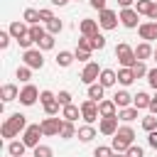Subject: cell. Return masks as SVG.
I'll use <instances>...</instances> for the list:
<instances>
[{
	"instance_id": "1",
	"label": "cell",
	"mask_w": 157,
	"mask_h": 157,
	"mask_svg": "<svg viewBox=\"0 0 157 157\" xmlns=\"http://www.w3.org/2000/svg\"><path fill=\"white\" fill-rule=\"evenodd\" d=\"M20 130H27V118H25L22 113H12V115L2 123L0 135H2L5 140H12V137H17V135H20Z\"/></svg>"
},
{
	"instance_id": "2",
	"label": "cell",
	"mask_w": 157,
	"mask_h": 157,
	"mask_svg": "<svg viewBox=\"0 0 157 157\" xmlns=\"http://www.w3.org/2000/svg\"><path fill=\"white\" fill-rule=\"evenodd\" d=\"M115 59L120 61V66H128V69H132V66L137 64L135 49H132L130 44H125V42H120V44L115 47Z\"/></svg>"
},
{
	"instance_id": "3",
	"label": "cell",
	"mask_w": 157,
	"mask_h": 157,
	"mask_svg": "<svg viewBox=\"0 0 157 157\" xmlns=\"http://www.w3.org/2000/svg\"><path fill=\"white\" fill-rule=\"evenodd\" d=\"M118 17H120V25H123V27H128V29H135V27H140V25H137V20H140V12H137L135 7H120Z\"/></svg>"
},
{
	"instance_id": "4",
	"label": "cell",
	"mask_w": 157,
	"mask_h": 157,
	"mask_svg": "<svg viewBox=\"0 0 157 157\" xmlns=\"http://www.w3.org/2000/svg\"><path fill=\"white\" fill-rule=\"evenodd\" d=\"M44 135V130H42V123H34V125H27V130H25V135H22V140H25V145L27 147H37L39 145V137Z\"/></svg>"
},
{
	"instance_id": "5",
	"label": "cell",
	"mask_w": 157,
	"mask_h": 157,
	"mask_svg": "<svg viewBox=\"0 0 157 157\" xmlns=\"http://www.w3.org/2000/svg\"><path fill=\"white\" fill-rule=\"evenodd\" d=\"M81 118H83L86 123H91V125H93L96 120H101L98 103H96V101H91V98H88V101H83V103H81Z\"/></svg>"
},
{
	"instance_id": "6",
	"label": "cell",
	"mask_w": 157,
	"mask_h": 157,
	"mask_svg": "<svg viewBox=\"0 0 157 157\" xmlns=\"http://www.w3.org/2000/svg\"><path fill=\"white\" fill-rule=\"evenodd\" d=\"M118 22H120V17H118L115 10H108V7H105V10L98 12V25H101L103 29H115Z\"/></svg>"
},
{
	"instance_id": "7",
	"label": "cell",
	"mask_w": 157,
	"mask_h": 157,
	"mask_svg": "<svg viewBox=\"0 0 157 157\" xmlns=\"http://www.w3.org/2000/svg\"><path fill=\"white\" fill-rule=\"evenodd\" d=\"M22 61H25L29 69H42V66H44V54H42V49H25Z\"/></svg>"
},
{
	"instance_id": "8",
	"label": "cell",
	"mask_w": 157,
	"mask_h": 157,
	"mask_svg": "<svg viewBox=\"0 0 157 157\" xmlns=\"http://www.w3.org/2000/svg\"><path fill=\"white\" fill-rule=\"evenodd\" d=\"M101 71H103V69H101L96 61H86V66H83V71H81V81H83L86 86H91V83H96V81H98Z\"/></svg>"
},
{
	"instance_id": "9",
	"label": "cell",
	"mask_w": 157,
	"mask_h": 157,
	"mask_svg": "<svg viewBox=\"0 0 157 157\" xmlns=\"http://www.w3.org/2000/svg\"><path fill=\"white\" fill-rule=\"evenodd\" d=\"M61 125H64V120H59L56 115H47V118L42 120V130H44V135H47V137L59 135V132H61Z\"/></svg>"
},
{
	"instance_id": "10",
	"label": "cell",
	"mask_w": 157,
	"mask_h": 157,
	"mask_svg": "<svg viewBox=\"0 0 157 157\" xmlns=\"http://www.w3.org/2000/svg\"><path fill=\"white\" fill-rule=\"evenodd\" d=\"M39 93H42V91H37V86L25 83V88L20 91V98H17V101H20L22 105H34V103H37V98H39Z\"/></svg>"
},
{
	"instance_id": "11",
	"label": "cell",
	"mask_w": 157,
	"mask_h": 157,
	"mask_svg": "<svg viewBox=\"0 0 157 157\" xmlns=\"http://www.w3.org/2000/svg\"><path fill=\"white\" fill-rule=\"evenodd\" d=\"M137 34H140V39H145V42L157 39V22H155V20H150V22H140Z\"/></svg>"
},
{
	"instance_id": "12",
	"label": "cell",
	"mask_w": 157,
	"mask_h": 157,
	"mask_svg": "<svg viewBox=\"0 0 157 157\" xmlns=\"http://www.w3.org/2000/svg\"><path fill=\"white\" fill-rule=\"evenodd\" d=\"M118 115H113V118H101V123H98V130L103 132V135H108V137H113L115 132H118Z\"/></svg>"
},
{
	"instance_id": "13",
	"label": "cell",
	"mask_w": 157,
	"mask_h": 157,
	"mask_svg": "<svg viewBox=\"0 0 157 157\" xmlns=\"http://www.w3.org/2000/svg\"><path fill=\"white\" fill-rule=\"evenodd\" d=\"M0 98H2V103L17 101V98H20V88H17L15 83H5V86L0 88Z\"/></svg>"
},
{
	"instance_id": "14",
	"label": "cell",
	"mask_w": 157,
	"mask_h": 157,
	"mask_svg": "<svg viewBox=\"0 0 157 157\" xmlns=\"http://www.w3.org/2000/svg\"><path fill=\"white\" fill-rule=\"evenodd\" d=\"M98 113H101V118H113V115H118V105H115V101L110 98V101H101L98 103Z\"/></svg>"
},
{
	"instance_id": "15",
	"label": "cell",
	"mask_w": 157,
	"mask_h": 157,
	"mask_svg": "<svg viewBox=\"0 0 157 157\" xmlns=\"http://www.w3.org/2000/svg\"><path fill=\"white\" fill-rule=\"evenodd\" d=\"M98 27H101V25H98L96 20H88V17H86V20H81L78 32H81L83 37H93V34H98Z\"/></svg>"
},
{
	"instance_id": "16",
	"label": "cell",
	"mask_w": 157,
	"mask_h": 157,
	"mask_svg": "<svg viewBox=\"0 0 157 157\" xmlns=\"http://www.w3.org/2000/svg\"><path fill=\"white\" fill-rule=\"evenodd\" d=\"M7 29H10V34H12V39H15V42H17V39H22L25 34H29V27H27V22H20V20H15V22H12Z\"/></svg>"
},
{
	"instance_id": "17",
	"label": "cell",
	"mask_w": 157,
	"mask_h": 157,
	"mask_svg": "<svg viewBox=\"0 0 157 157\" xmlns=\"http://www.w3.org/2000/svg\"><path fill=\"white\" fill-rule=\"evenodd\" d=\"M155 54V47L150 44V42H140L137 47H135V56H137V61H145V59H150Z\"/></svg>"
},
{
	"instance_id": "18",
	"label": "cell",
	"mask_w": 157,
	"mask_h": 157,
	"mask_svg": "<svg viewBox=\"0 0 157 157\" xmlns=\"http://www.w3.org/2000/svg\"><path fill=\"white\" fill-rule=\"evenodd\" d=\"M98 83H101V86H105V88H110V86H115V83H118V74H115L113 69H103V71H101V76H98Z\"/></svg>"
},
{
	"instance_id": "19",
	"label": "cell",
	"mask_w": 157,
	"mask_h": 157,
	"mask_svg": "<svg viewBox=\"0 0 157 157\" xmlns=\"http://www.w3.org/2000/svg\"><path fill=\"white\" fill-rule=\"evenodd\" d=\"M61 118H64V120H71V123H76V120L81 118V105H74V103L64 105V108H61Z\"/></svg>"
},
{
	"instance_id": "20",
	"label": "cell",
	"mask_w": 157,
	"mask_h": 157,
	"mask_svg": "<svg viewBox=\"0 0 157 157\" xmlns=\"http://www.w3.org/2000/svg\"><path fill=\"white\" fill-rule=\"evenodd\" d=\"M25 150H27L25 140H10L7 142V155L10 157H25Z\"/></svg>"
},
{
	"instance_id": "21",
	"label": "cell",
	"mask_w": 157,
	"mask_h": 157,
	"mask_svg": "<svg viewBox=\"0 0 157 157\" xmlns=\"http://www.w3.org/2000/svg\"><path fill=\"white\" fill-rule=\"evenodd\" d=\"M96 135H98V132H96V128H93L91 123H86V125H81V128H78V132H76V137H78L81 142H91V140H93Z\"/></svg>"
},
{
	"instance_id": "22",
	"label": "cell",
	"mask_w": 157,
	"mask_h": 157,
	"mask_svg": "<svg viewBox=\"0 0 157 157\" xmlns=\"http://www.w3.org/2000/svg\"><path fill=\"white\" fill-rule=\"evenodd\" d=\"M115 137H118V140H123L125 145H132V140H135V130H132L130 125H120V128H118V132H115Z\"/></svg>"
},
{
	"instance_id": "23",
	"label": "cell",
	"mask_w": 157,
	"mask_h": 157,
	"mask_svg": "<svg viewBox=\"0 0 157 157\" xmlns=\"http://www.w3.org/2000/svg\"><path fill=\"white\" fill-rule=\"evenodd\" d=\"M113 101H115V105H118V110H120V108H128V105H132V96H130L128 91H115V96H113Z\"/></svg>"
},
{
	"instance_id": "24",
	"label": "cell",
	"mask_w": 157,
	"mask_h": 157,
	"mask_svg": "<svg viewBox=\"0 0 157 157\" xmlns=\"http://www.w3.org/2000/svg\"><path fill=\"white\" fill-rule=\"evenodd\" d=\"M150 101H152V98H150L145 91H137V93L132 96V105H135L137 110H145V108H150Z\"/></svg>"
},
{
	"instance_id": "25",
	"label": "cell",
	"mask_w": 157,
	"mask_h": 157,
	"mask_svg": "<svg viewBox=\"0 0 157 157\" xmlns=\"http://www.w3.org/2000/svg\"><path fill=\"white\" fill-rule=\"evenodd\" d=\"M132 81H135V74H132V69H128V66L118 69V83H120V86H130Z\"/></svg>"
},
{
	"instance_id": "26",
	"label": "cell",
	"mask_w": 157,
	"mask_h": 157,
	"mask_svg": "<svg viewBox=\"0 0 157 157\" xmlns=\"http://www.w3.org/2000/svg\"><path fill=\"white\" fill-rule=\"evenodd\" d=\"M103 91H105V86H101V83L96 81V83L88 86V98L96 101V103H101V101H103Z\"/></svg>"
},
{
	"instance_id": "27",
	"label": "cell",
	"mask_w": 157,
	"mask_h": 157,
	"mask_svg": "<svg viewBox=\"0 0 157 157\" xmlns=\"http://www.w3.org/2000/svg\"><path fill=\"white\" fill-rule=\"evenodd\" d=\"M118 118H120L123 123H132V120L137 118V108H135V105H128V108H120V110H118Z\"/></svg>"
},
{
	"instance_id": "28",
	"label": "cell",
	"mask_w": 157,
	"mask_h": 157,
	"mask_svg": "<svg viewBox=\"0 0 157 157\" xmlns=\"http://www.w3.org/2000/svg\"><path fill=\"white\" fill-rule=\"evenodd\" d=\"M76 56H74V52H59L56 54V66H61V69H66V66H71V61H74Z\"/></svg>"
},
{
	"instance_id": "29",
	"label": "cell",
	"mask_w": 157,
	"mask_h": 157,
	"mask_svg": "<svg viewBox=\"0 0 157 157\" xmlns=\"http://www.w3.org/2000/svg\"><path fill=\"white\" fill-rule=\"evenodd\" d=\"M76 125L71 123V120H64V125H61V132H59V137H64V140H71V137H76Z\"/></svg>"
},
{
	"instance_id": "30",
	"label": "cell",
	"mask_w": 157,
	"mask_h": 157,
	"mask_svg": "<svg viewBox=\"0 0 157 157\" xmlns=\"http://www.w3.org/2000/svg\"><path fill=\"white\" fill-rule=\"evenodd\" d=\"M22 20H25L27 25H39V22H42V20H39V10H34V7H27L25 15H22Z\"/></svg>"
},
{
	"instance_id": "31",
	"label": "cell",
	"mask_w": 157,
	"mask_h": 157,
	"mask_svg": "<svg viewBox=\"0 0 157 157\" xmlns=\"http://www.w3.org/2000/svg\"><path fill=\"white\" fill-rule=\"evenodd\" d=\"M37 49H42V52H49V49H54V34H44L39 42H37Z\"/></svg>"
},
{
	"instance_id": "32",
	"label": "cell",
	"mask_w": 157,
	"mask_h": 157,
	"mask_svg": "<svg viewBox=\"0 0 157 157\" xmlns=\"http://www.w3.org/2000/svg\"><path fill=\"white\" fill-rule=\"evenodd\" d=\"M15 76L22 81V83H29V78H32V69L25 64V66H17V71H15Z\"/></svg>"
},
{
	"instance_id": "33",
	"label": "cell",
	"mask_w": 157,
	"mask_h": 157,
	"mask_svg": "<svg viewBox=\"0 0 157 157\" xmlns=\"http://www.w3.org/2000/svg\"><path fill=\"white\" fill-rule=\"evenodd\" d=\"M152 5H155V0H135V10H137L140 15H150Z\"/></svg>"
},
{
	"instance_id": "34",
	"label": "cell",
	"mask_w": 157,
	"mask_h": 157,
	"mask_svg": "<svg viewBox=\"0 0 157 157\" xmlns=\"http://www.w3.org/2000/svg\"><path fill=\"white\" fill-rule=\"evenodd\" d=\"M44 34H47V29H44L42 25H29V37L34 39V44H37V42H39Z\"/></svg>"
},
{
	"instance_id": "35",
	"label": "cell",
	"mask_w": 157,
	"mask_h": 157,
	"mask_svg": "<svg viewBox=\"0 0 157 157\" xmlns=\"http://www.w3.org/2000/svg\"><path fill=\"white\" fill-rule=\"evenodd\" d=\"M142 130L145 132H152V130H157V115H147V118H142Z\"/></svg>"
},
{
	"instance_id": "36",
	"label": "cell",
	"mask_w": 157,
	"mask_h": 157,
	"mask_svg": "<svg viewBox=\"0 0 157 157\" xmlns=\"http://www.w3.org/2000/svg\"><path fill=\"white\" fill-rule=\"evenodd\" d=\"M113 155H115V150L108 147V145H98V147L93 150V157H113Z\"/></svg>"
},
{
	"instance_id": "37",
	"label": "cell",
	"mask_w": 157,
	"mask_h": 157,
	"mask_svg": "<svg viewBox=\"0 0 157 157\" xmlns=\"http://www.w3.org/2000/svg\"><path fill=\"white\" fill-rule=\"evenodd\" d=\"M61 27H64V25H61V20H59V17H54V20H49V22H47V32H49V34H59V32H61Z\"/></svg>"
},
{
	"instance_id": "38",
	"label": "cell",
	"mask_w": 157,
	"mask_h": 157,
	"mask_svg": "<svg viewBox=\"0 0 157 157\" xmlns=\"http://www.w3.org/2000/svg\"><path fill=\"white\" fill-rule=\"evenodd\" d=\"M59 108H64V105L54 98V101H49V103L44 105V113H47V115H59Z\"/></svg>"
},
{
	"instance_id": "39",
	"label": "cell",
	"mask_w": 157,
	"mask_h": 157,
	"mask_svg": "<svg viewBox=\"0 0 157 157\" xmlns=\"http://www.w3.org/2000/svg\"><path fill=\"white\" fill-rule=\"evenodd\" d=\"M52 155H54V152H52L49 145H37L34 152H32V157H52Z\"/></svg>"
},
{
	"instance_id": "40",
	"label": "cell",
	"mask_w": 157,
	"mask_h": 157,
	"mask_svg": "<svg viewBox=\"0 0 157 157\" xmlns=\"http://www.w3.org/2000/svg\"><path fill=\"white\" fill-rule=\"evenodd\" d=\"M147 71H150V69H147L142 61H137V64L132 66V74H135V78H142V76H147Z\"/></svg>"
},
{
	"instance_id": "41",
	"label": "cell",
	"mask_w": 157,
	"mask_h": 157,
	"mask_svg": "<svg viewBox=\"0 0 157 157\" xmlns=\"http://www.w3.org/2000/svg\"><path fill=\"white\" fill-rule=\"evenodd\" d=\"M10 39H12L10 29H2V32H0V49H7V47H10Z\"/></svg>"
},
{
	"instance_id": "42",
	"label": "cell",
	"mask_w": 157,
	"mask_h": 157,
	"mask_svg": "<svg viewBox=\"0 0 157 157\" xmlns=\"http://www.w3.org/2000/svg\"><path fill=\"white\" fill-rule=\"evenodd\" d=\"M78 49L93 52V39H91V37H83V34H81V39H78Z\"/></svg>"
},
{
	"instance_id": "43",
	"label": "cell",
	"mask_w": 157,
	"mask_h": 157,
	"mask_svg": "<svg viewBox=\"0 0 157 157\" xmlns=\"http://www.w3.org/2000/svg\"><path fill=\"white\" fill-rule=\"evenodd\" d=\"M110 147H113L115 152H128V147H130V145H125L123 140H118V137L113 135V142H110Z\"/></svg>"
},
{
	"instance_id": "44",
	"label": "cell",
	"mask_w": 157,
	"mask_h": 157,
	"mask_svg": "<svg viewBox=\"0 0 157 157\" xmlns=\"http://www.w3.org/2000/svg\"><path fill=\"white\" fill-rule=\"evenodd\" d=\"M125 155H128V157H145V150H142L140 145H130Z\"/></svg>"
},
{
	"instance_id": "45",
	"label": "cell",
	"mask_w": 157,
	"mask_h": 157,
	"mask_svg": "<svg viewBox=\"0 0 157 157\" xmlns=\"http://www.w3.org/2000/svg\"><path fill=\"white\" fill-rule=\"evenodd\" d=\"M91 39H93V49H103V47H105V37H103L101 32H98V34H93Z\"/></svg>"
},
{
	"instance_id": "46",
	"label": "cell",
	"mask_w": 157,
	"mask_h": 157,
	"mask_svg": "<svg viewBox=\"0 0 157 157\" xmlns=\"http://www.w3.org/2000/svg\"><path fill=\"white\" fill-rule=\"evenodd\" d=\"M56 101H59L61 105H69V103H71V93H69V91H59V93H56Z\"/></svg>"
},
{
	"instance_id": "47",
	"label": "cell",
	"mask_w": 157,
	"mask_h": 157,
	"mask_svg": "<svg viewBox=\"0 0 157 157\" xmlns=\"http://www.w3.org/2000/svg\"><path fill=\"white\" fill-rule=\"evenodd\" d=\"M39 20H42V22H49V20H54V12H52L49 7H42V10H39Z\"/></svg>"
},
{
	"instance_id": "48",
	"label": "cell",
	"mask_w": 157,
	"mask_h": 157,
	"mask_svg": "<svg viewBox=\"0 0 157 157\" xmlns=\"http://www.w3.org/2000/svg\"><path fill=\"white\" fill-rule=\"evenodd\" d=\"M17 44H20V47H22V49H32V44H34V39H32V37H29V34H25V37H22V39H17Z\"/></svg>"
},
{
	"instance_id": "49",
	"label": "cell",
	"mask_w": 157,
	"mask_h": 157,
	"mask_svg": "<svg viewBox=\"0 0 157 157\" xmlns=\"http://www.w3.org/2000/svg\"><path fill=\"white\" fill-rule=\"evenodd\" d=\"M74 56H76L78 61H88V59H91V52H86V49H78V47H76V52H74Z\"/></svg>"
},
{
	"instance_id": "50",
	"label": "cell",
	"mask_w": 157,
	"mask_h": 157,
	"mask_svg": "<svg viewBox=\"0 0 157 157\" xmlns=\"http://www.w3.org/2000/svg\"><path fill=\"white\" fill-rule=\"evenodd\" d=\"M147 83L157 91V69H150V71H147Z\"/></svg>"
},
{
	"instance_id": "51",
	"label": "cell",
	"mask_w": 157,
	"mask_h": 157,
	"mask_svg": "<svg viewBox=\"0 0 157 157\" xmlns=\"http://www.w3.org/2000/svg\"><path fill=\"white\" fill-rule=\"evenodd\" d=\"M54 98H56V96H54L52 91H42V93H39V101H42V105H47V103H49V101H54Z\"/></svg>"
},
{
	"instance_id": "52",
	"label": "cell",
	"mask_w": 157,
	"mask_h": 157,
	"mask_svg": "<svg viewBox=\"0 0 157 157\" xmlns=\"http://www.w3.org/2000/svg\"><path fill=\"white\" fill-rule=\"evenodd\" d=\"M147 145L157 150V130H152V132H147Z\"/></svg>"
},
{
	"instance_id": "53",
	"label": "cell",
	"mask_w": 157,
	"mask_h": 157,
	"mask_svg": "<svg viewBox=\"0 0 157 157\" xmlns=\"http://www.w3.org/2000/svg\"><path fill=\"white\" fill-rule=\"evenodd\" d=\"M88 5H91L93 10H98V12L105 10V0H88Z\"/></svg>"
},
{
	"instance_id": "54",
	"label": "cell",
	"mask_w": 157,
	"mask_h": 157,
	"mask_svg": "<svg viewBox=\"0 0 157 157\" xmlns=\"http://www.w3.org/2000/svg\"><path fill=\"white\" fill-rule=\"evenodd\" d=\"M147 110H150L152 115H157V98H152V101H150V108H147Z\"/></svg>"
},
{
	"instance_id": "55",
	"label": "cell",
	"mask_w": 157,
	"mask_h": 157,
	"mask_svg": "<svg viewBox=\"0 0 157 157\" xmlns=\"http://www.w3.org/2000/svg\"><path fill=\"white\" fill-rule=\"evenodd\" d=\"M147 17H150V20H155V22H157V2H155V5H152V10H150V15H147Z\"/></svg>"
},
{
	"instance_id": "56",
	"label": "cell",
	"mask_w": 157,
	"mask_h": 157,
	"mask_svg": "<svg viewBox=\"0 0 157 157\" xmlns=\"http://www.w3.org/2000/svg\"><path fill=\"white\" fill-rule=\"evenodd\" d=\"M132 2H135V0H118L120 7H132Z\"/></svg>"
},
{
	"instance_id": "57",
	"label": "cell",
	"mask_w": 157,
	"mask_h": 157,
	"mask_svg": "<svg viewBox=\"0 0 157 157\" xmlns=\"http://www.w3.org/2000/svg\"><path fill=\"white\" fill-rule=\"evenodd\" d=\"M49 2H52V5H56V7H64L69 0H49Z\"/></svg>"
},
{
	"instance_id": "58",
	"label": "cell",
	"mask_w": 157,
	"mask_h": 157,
	"mask_svg": "<svg viewBox=\"0 0 157 157\" xmlns=\"http://www.w3.org/2000/svg\"><path fill=\"white\" fill-rule=\"evenodd\" d=\"M113 157H128V155H125V152H115Z\"/></svg>"
},
{
	"instance_id": "59",
	"label": "cell",
	"mask_w": 157,
	"mask_h": 157,
	"mask_svg": "<svg viewBox=\"0 0 157 157\" xmlns=\"http://www.w3.org/2000/svg\"><path fill=\"white\" fill-rule=\"evenodd\" d=\"M152 56H155V61H157V47H155V54H152Z\"/></svg>"
},
{
	"instance_id": "60",
	"label": "cell",
	"mask_w": 157,
	"mask_h": 157,
	"mask_svg": "<svg viewBox=\"0 0 157 157\" xmlns=\"http://www.w3.org/2000/svg\"><path fill=\"white\" fill-rule=\"evenodd\" d=\"M155 98H157V93H155Z\"/></svg>"
},
{
	"instance_id": "61",
	"label": "cell",
	"mask_w": 157,
	"mask_h": 157,
	"mask_svg": "<svg viewBox=\"0 0 157 157\" xmlns=\"http://www.w3.org/2000/svg\"><path fill=\"white\" fill-rule=\"evenodd\" d=\"M76 2H81V0H76Z\"/></svg>"
},
{
	"instance_id": "62",
	"label": "cell",
	"mask_w": 157,
	"mask_h": 157,
	"mask_svg": "<svg viewBox=\"0 0 157 157\" xmlns=\"http://www.w3.org/2000/svg\"><path fill=\"white\" fill-rule=\"evenodd\" d=\"M155 2H157V0H155Z\"/></svg>"
}]
</instances>
